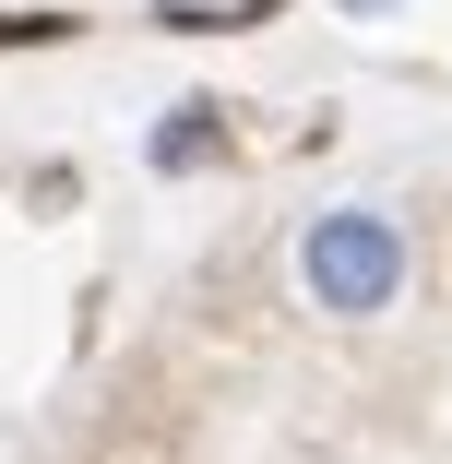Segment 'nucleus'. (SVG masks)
Listing matches in <instances>:
<instances>
[{
  "label": "nucleus",
  "mask_w": 452,
  "mask_h": 464,
  "mask_svg": "<svg viewBox=\"0 0 452 464\" xmlns=\"http://www.w3.org/2000/svg\"><path fill=\"white\" fill-rule=\"evenodd\" d=\"M405 274H417V238L381 203H333V215L298 227V298L322 322H381L405 298Z\"/></svg>",
  "instance_id": "obj_1"
},
{
  "label": "nucleus",
  "mask_w": 452,
  "mask_h": 464,
  "mask_svg": "<svg viewBox=\"0 0 452 464\" xmlns=\"http://www.w3.org/2000/svg\"><path fill=\"white\" fill-rule=\"evenodd\" d=\"M333 13H357V24H381V13H405V0H333Z\"/></svg>",
  "instance_id": "obj_2"
}]
</instances>
